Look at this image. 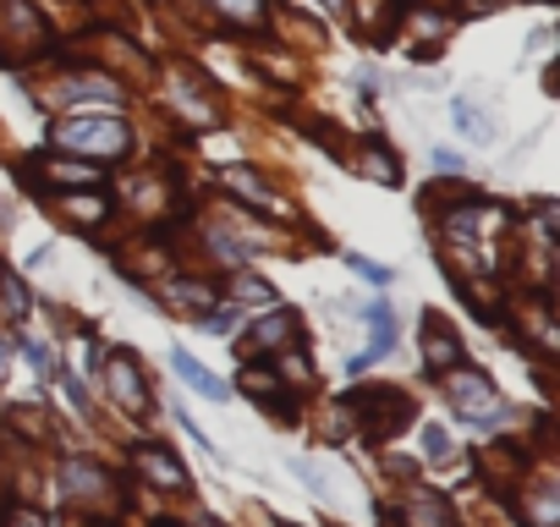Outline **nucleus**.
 Returning <instances> with one entry per match:
<instances>
[{"label":"nucleus","mask_w":560,"mask_h":527,"mask_svg":"<svg viewBox=\"0 0 560 527\" xmlns=\"http://www.w3.org/2000/svg\"><path fill=\"white\" fill-rule=\"evenodd\" d=\"M440 385H445V396H451V407L462 412V418H500L505 407H500V396H494V385L478 374V368H445L440 374Z\"/></svg>","instance_id":"obj_1"},{"label":"nucleus","mask_w":560,"mask_h":527,"mask_svg":"<svg viewBox=\"0 0 560 527\" xmlns=\"http://www.w3.org/2000/svg\"><path fill=\"white\" fill-rule=\"evenodd\" d=\"M61 149H83V154H121L127 149V127L110 121V116H72L61 132H56Z\"/></svg>","instance_id":"obj_2"},{"label":"nucleus","mask_w":560,"mask_h":527,"mask_svg":"<svg viewBox=\"0 0 560 527\" xmlns=\"http://www.w3.org/2000/svg\"><path fill=\"white\" fill-rule=\"evenodd\" d=\"M352 412H363L369 434H385V440L412 423V401L401 390H352Z\"/></svg>","instance_id":"obj_3"},{"label":"nucleus","mask_w":560,"mask_h":527,"mask_svg":"<svg viewBox=\"0 0 560 527\" xmlns=\"http://www.w3.org/2000/svg\"><path fill=\"white\" fill-rule=\"evenodd\" d=\"M105 390L116 396V407H127V412H149V385H143V368H138L132 352H116V358L105 363Z\"/></svg>","instance_id":"obj_4"},{"label":"nucleus","mask_w":560,"mask_h":527,"mask_svg":"<svg viewBox=\"0 0 560 527\" xmlns=\"http://www.w3.org/2000/svg\"><path fill=\"white\" fill-rule=\"evenodd\" d=\"M298 336H303L298 314H287V308H269V314L247 330V341H242V347H247L253 358H280V347H292Z\"/></svg>","instance_id":"obj_5"},{"label":"nucleus","mask_w":560,"mask_h":527,"mask_svg":"<svg viewBox=\"0 0 560 527\" xmlns=\"http://www.w3.org/2000/svg\"><path fill=\"white\" fill-rule=\"evenodd\" d=\"M462 363V336L440 319V314H423V368L440 379L445 368H456Z\"/></svg>","instance_id":"obj_6"},{"label":"nucleus","mask_w":560,"mask_h":527,"mask_svg":"<svg viewBox=\"0 0 560 527\" xmlns=\"http://www.w3.org/2000/svg\"><path fill=\"white\" fill-rule=\"evenodd\" d=\"M132 467H138L154 489H171V494L187 489V467H182L171 450H160V445H132Z\"/></svg>","instance_id":"obj_7"},{"label":"nucleus","mask_w":560,"mask_h":527,"mask_svg":"<svg viewBox=\"0 0 560 527\" xmlns=\"http://www.w3.org/2000/svg\"><path fill=\"white\" fill-rule=\"evenodd\" d=\"M61 483H67L72 500H105L110 494V472L94 467V461H67L61 467Z\"/></svg>","instance_id":"obj_8"},{"label":"nucleus","mask_w":560,"mask_h":527,"mask_svg":"<svg viewBox=\"0 0 560 527\" xmlns=\"http://www.w3.org/2000/svg\"><path fill=\"white\" fill-rule=\"evenodd\" d=\"M401 527H456V516H451V505H445V494H412L407 505H401Z\"/></svg>","instance_id":"obj_9"},{"label":"nucleus","mask_w":560,"mask_h":527,"mask_svg":"<svg viewBox=\"0 0 560 527\" xmlns=\"http://www.w3.org/2000/svg\"><path fill=\"white\" fill-rule=\"evenodd\" d=\"M451 121L462 127L467 143H494V121H489V110H478L472 99H456V105H451Z\"/></svg>","instance_id":"obj_10"},{"label":"nucleus","mask_w":560,"mask_h":527,"mask_svg":"<svg viewBox=\"0 0 560 527\" xmlns=\"http://www.w3.org/2000/svg\"><path fill=\"white\" fill-rule=\"evenodd\" d=\"M363 325H369V336H374V341H369V352H374V358H385V352L396 347V314H390L385 303H369V308H363Z\"/></svg>","instance_id":"obj_11"},{"label":"nucleus","mask_w":560,"mask_h":527,"mask_svg":"<svg viewBox=\"0 0 560 527\" xmlns=\"http://www.w3.org/2000/svg\"><path fill=\"white\" fill-rule=\"evenodd\" d=\"M171 368H176V374H182V379H187L198 396H209V401H231V396H225V385H220V379H214L203 363H192L187 352H176V358H171Z\"/></svg>","instance_id":"obj_12"},{"label":"nucleus","mask_w":560,"mask_h":527,"mask_svg":"<svg viewBox=\"0 0 560 527\" xmlns=\"http://www.w3.org/2000/svg\"><path fill=\"white\" fill-rule=\"evenodd\" d=\"M358 171H363L369 181H385V187H396V181H401V165H396V154H385L380 143H363V160H358Z\"/></svg>","instance_id":"obj_13"},{"label":"nucleus","mask_w":560,"mask_h":527,"mask_svg":"<svg viewBox=\"0 0 560 527\" xmlns=\"http://www.w3.org/2000/svg\"><path fill=\"white\" fill-rule=\"evenodd\" d=\"M522 511H527V527H555V483H538L522 500Z\"/></svg>","instance_id":"obj_14"},{"label":"nucleus","mask_w":560,"mask_h":527,"mask_svg":"<svg viewBox=\"0 0 560 527\" xmlns=\"http://www.w3.org/2000/svg\"><path fill=\"white\" fill-rule=\"evenodd\" d=\"M242 390H247V396H258V401H275V396H280V379H275V368L247 363V368H242Z\"/></svg>","instance_id":"obj_15"},{"label":"nucleus","mask_w":560,"mask_h":527,"mask_svg":"<svg viewBox=\"0 0 560 527\" xmlns=\"http://www.w3.org/2000/svg\"><path fill=\"white\" fill-rule=\"evenodd\" d=\"M45 176H56V181H67V187H94V181H100V171H94V165H67V160L45 165Z\"/></svg>","instance_id":"obj_16"},{"label":"nucleus","mask_w":560,"mask_h":527,"mask_svg":"<svg viewBox=\"0 0 560 527\" xmlns=\"http://www.w3.org/2000/svg\"><path fill=\"white\" fill-rule=\"evenodd\" d=\"M347 264H352V276L358 281H369V286H390L396 276L385 270V264H374V258H363V253H347Z\"/></svg>","instance_id":"obj_17"},{"label":"nucleus","mask_w":560,"mask_h":527,"mask_svg":"<svg viewBox=\"0 0 560 527\" xmlns=\"http://www.w3.org/2000/svg\"><path fill=\"white\" fill-rule=\"evenodd\" d=\"M225 181H231V187H236L242 198H258V203H269V187H264V181H258L253 171H225Z\"/></svg>","instance_id":"obj_18"},{"label":"nucleus","mask_w":560,"mask_h":527,"mask_svg":"<svg viewBox=\"0 0 560 527\" xmlns=\"http://www.w3.org/2000/svg\"><path fill=\"white\" fill-rule=\"evenodd\" d=\"M23 358L34 363V374H56V363H50V347H45V341H23Z\"/></svg>","instance_id":"obj_19"},{"label":"nucleus","mask_w":560,"mask_h":527,"mask_svg":"<svg viewBox=\"0 0 560 527\" xmlns=\"http://www.w3.org/2000/svg\"><path fill=\"white\" fill-rule=\"evenodd\" d=\"M423 456H429V461H445V456H451V445H445V429H434V423L423 429Z\"/></svg>","instance_id":"obj_20"},{"label":"nucleus","mask_w":560,"mask_h":527,"mask_svg":"<svg viewBox=\"0 0 560 527\" xmlns=\"http://www.w3.org/2000/svg\"><path fill=\"white\" fill-rule=\"evenodd\" d=\"M236 297H258V303H275V292L258 281V276H236Z\"/></svg>","instance_id":"obj_21"},{"label":"nucleus","mask_w":560,"mask_h":527,"mask_svg":"<svg viewBox=\"0 0 560 527\" xmlns=\"http://www.w3.org/2000/svg\"><path fill=\"white\" fill-rule=\"evenodd\" d=\"M165 297H182V303H209L214 292H209V286H187V281H176V286H165Z\"/></svg>","instance_id":"obj_22"},{"label":"nucleus","mask_w":560,"mask_h":527,"mask_svg":"<svg viewBox=\"0 0 560 527\" xmlns=\"http://www.w3.org/2000/svg\"><path fill=\"white\" fill-rule=\"evenodd\" d=\"M198 325H203V330H214V336H225V330L236 325V314H231V308H220V314H203Z\"/></svg>","instance_id":"obj_23"},{"label":"nucleus","mask_w":560,"mask_h":527,"mask_svg":"<svg viewBox=\"0 0 560 527\" xmlns=\"http://www.w3.org/2000/svg\"><path fill=\"white\" fill-rule=\"evenodd\" d=\"M220 12H231V17H258V0H214Z\"/></svg>","instance_id":"obj_24"},{"label":"nucleus","mask_w":560,"mask_h":527,"mask_svg":"<svg viewBox=\"0 0 560 527\" xmlns=\"http://www.w3.org/2000/svg\"><path fill=\"white\" fill-rule=\"evenodd\" d=\"M7 527H45V516H39V511H12Z\"/></svg>","instance_id":"obj_25"},{"label":"nucleus","mask_w":560,"mask_h":527,"mask_svg":"<svg viewBox=\"0 0 560 527\" xmlns=\"http://www.w3.org/2000/svg\"><path fill=\"white\" fill-rule=\"evenodd\" d=\"M0 374H7V341H0Z\"/></svg>","instance_id":"obj_26"}]
</instances>
